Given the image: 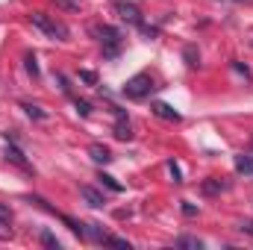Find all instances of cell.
I'll return each instance as SVG.
<instances>
[{"instance_id":"cell-4","label":"cell","mask_w":253,"mask_h":250,"mask_svg":"<svg viewBox=\"0 0 253 250\" xmlns=\"http://www.w3.org/2000/svg\"><path fill=\"white\" fill-rule=\"evenodd\" d=\"M115 12L124 18L126 24H132V27H141L144 21H141V9L135 6V3H126V0H118L115 3Z\"/></svg>"},{"instance_id":"cell-11","label":"cell","mask_w":253,"mask_h":250,"mask_svg":"<svg viewBox=\"0 0 253 250\" xmlns=\"http://www.w3.org/2000/svg\"><path fill=\"white\" fill-rule=\"evenodd\" d=\"M112 132H115V138H121V141H129V138H132V126H129V118H118Z\"/></svg>"},{"instance_id":"cell-7","label":"cell","mask_w":253,"mask_h":250,"mask_svg":"<svg viewBox=\"0 0 253 250\" xmlns=\"http://www.w3.org/2000/svg\"><path fill=\"white\" fill-rule=\"evenodd\" d=\"M150 109H153V115H156V118H162V121H180V118H183L171 103H162V100H159V103H153Z\"/></svg>"},{"instance_id":"cell-14","label":"cell","mask_w":253,"mask_h":250,"mask_svg":"<svg viewBox=\"0 0 253 250\" xmlns=\"http://www.w3.org/2000/svg\"><path fill=\"white\" fill-rule=\"evenodd\" d=\"M24 68H27V74H30L33 80H39V77H42V71H39V59H36V53H27V56H24Z\"/></svg>"},{"instance_id":"cell-3","label":"cell","mask_w":253,"mask_h":250,"mask_svg":"<svg viewBox=\"0 0 253 250\" xmlns=\"http://www.w3.org/2000/svg\"><path fill=\"white\" fill-rule=\"evenodd\" d=\"M156 85H153V77L150 74H135V77H129L124 83V97H129V100H144L150 91H153Z\"/></svg>"},{"instance_id":"cell-5","label":"cell","mask_w":253,"mask_h":250,"mask_svg":"<svg viewBox=\"0 0 253 250\" xmlns=\"http://www.w3.org/2000/svg\"><path fill=\"white\" fill-rule=\"evenodd\" d=\"M3 156L12 162V165H18V168H24V171H30V162H27V156H24V150L15 144V138H6V150H3Z\"/></svg>"},{"instance_id":"cell-1","label":"cell","mask_w":253,"mask_h":250,"mask_svg":"<svg viewBox=\"0 0 253 250\" xmlns=\"http://www.w3.org/2000/svg\"><path fill=\"white\" fill-rule=\"evenodd\" d=\"M91 36L103 44V56H106V59H115V56L121 53V42H124V33H121V30H115V27H109V24H94V27H91Z\"/></svg>"},{"instance_id":"cell-12","label":"cell","mask_w":253,"mask_h":250,"mask_svg":"<svg viewBox=\"0 0 253 250\" xmlns=\"http://www.w3.org/2000/svg\"><path fill=\"white\" fill-rule=\"evenodd\" d=\"M85 239L88 242H106V233H103V227H97V224H85Z\"/></svg>"},{"instance_id":"cell-25","label":"cell","mask_w":253,"mask_h":250,"mask_svg":"<svg viewBox=\"0 0 253 250\" xmlns=\"http://www.w3.org/2000/svg\"><path fill=\"white\" fill-rule=\"evenodd\" d=\"M0 221H3V224H12V209H9V203H0Z\"/></svg>"},{"instance_id":"cell-17","label":"cell","mask_w":253,"mask_h":250,"mask_svg":"<svg viewBox=\"0 0 253 250\" xmlns=\"http://www.w3.org/2000/svg\"><path fill=\"white\" fill-rule=\"evenodd\" d=\"M39 239H42V245H44V248H50V250H59V248H62V245H59V239H56L50 230H42V236H39Z\"/></svg>"},{"instance_id":"cell-10","label":"cell","mask_w":253,"mask_h":250,"mask_svg":"<svg viewBox=\"0 0 253 250\" xmlns=\"http://www.w3.org/2000/svg\"><path fill=\"white\" fill-rule=\"evenodd\" d=\"M236 171L245 174V177H253V153H242V156H236Z\"/></svg>"},{"instance_id":"cell-2","label":"cell","mask_w":253,"mask_h":250,"mask_svg":"<svg viewBox=\"0 0 253 250\" xmlns=\"http://www.w3.org/2000/svg\"><path fill=\"white\" fill-rule=\"evenodd\" d=\"M30 24H33V27H39V30H42L47 39H53V42H65V39L71 36L62 21H56V18L44 15V12H30Z\"/></svg>"},{"instance_id":"cell-22","label":"cell","mask_w":253,"mask_h":250,"mask_svg":"<svg viewBox=\"0 0 253 250\" xmlns=\"http://www.w3.org/2000/svg\"><path fill=\"white\" fill-rule=\"evenodd\" d=\"M186 59H189V68H197V65H200V53H197L191 44L186 47Z\"/></svg>"},{"instance_id":"cell-21","label":"cell","mask_w":253,"mask_h":250,"mask_svg":"<svg viewBox=\"0 0 253 250\" xmlns=\"http://www.w3.org/2000/svg\"><path fill=\"white\" fill-rule=\"evenodd\" d=\"M53 3L65 12H80V0H53Z\"/></svg>"},{"instance_id":"cell-16","label":"cell","mask_w":253,"mask_h":250,"mask_svg":"<svg viewBox=\"0 0 253 250\" xmlns=\"http://www.w3.org/2000/svg\"><path fill=\"white\" fill-rule=\"evenodd\" d=\"M97 180H100V186H106L109 191H115V194H121V191H124V186H121L115 177H109V174H103V171L97 174Z\"/></svg>"},{"instance_id":"cell-19","label":"cell","mask_w":253,"mask_h":250,"mask_svg":"<svg viewBox=\"0 0 253 250\" xmlns=\"http://www.w3.org/2000/svg\"><path fill=\"white\" fill-rule=\"evenodd\" d=\"M168 174H171V180H174V186H183V171H180V165L171 159L168 162Z\"/></svg>"},{"instance_id":"cell-15","label":"cell","mask_w":253,"mask_h":250,"mask_svg":"<svg viewBox=\"0 0 253 250\" xmlns=\"http://www.w3.org/2000/svg\"><path fill=\"white\" fill-rule=\"evenodd\" d=\"M21 109H24L33 121H44V118H47V112H44L42 106H36V103H21Z\"/></svg>"},{"instance_id":"cell-18","label":"cell","mask_w":253,"mask_h":250,"mask_svg":"<svg viewBox=\"0 0 253 250\" xmlns=\"http://www.w3.org/2000/svg\"><path fill=\"white\" fill-rule=\"evenodd\" d=\"M74 109H77L80 118H88V115H91V103H88V100H80V97H77V100H74Z\"/></svg>"},{"instance_id":"cell-13","label":"cell","mask_w":253,"mask_h":250,"mask_svg":"<svg viewBox=\"0 0 253 250\" xmlns=\"http://www.w3.org/2000/svg\"><path fill=\"white\" fill-rule=\"evenodd\" d=\"M174 245H177V248H183V250H200V248H203V242H200V239H194V236H180Z\"/></svg>"},{"instance_id":"cell-28","label":"cell","mask_w":253,"mask_h":250,"mask_svg":"<svg viewBox=\"0 0 253 250\" xmlns=\"http://www.w3.org/2000/svg\"><path fill=\"white\" fill-rule=\"evenodd\" d=\"M236 3H253V0H236Z\"/></svg>"},{"instance_id":"cell-8","label":"cell","mask_w":253,"mask_h":250,"mask_svg":"<svg viewBox=\"0 0 253 250\" xmlns=\"http://www.w3.org/2000/svg\"><path fill=\"white\" fill-rule=\"evenodd\" d=\"M88 156H91L97 165H109V162L115 159V156H112V150H109V147H103V144H91V147H88Z\"/></svg>"},{"instance_id":"cell-23","label":"cell","mask_w":253,"mask_h":250,"mask_svg":"<svg viewBox=\"0 0 253 250\" xmlns=\"http://www.w3.org/2000/svg\"><path fill=\"white\" fill-rule=\"evenodd\" d=\"M80 80H83L85 85H97V74H94V71H80Z\"/></svg>"},{"instance_id":"cell-20","label":"cell","mask_w":253,"mask_h":250,"mask_svg":"<svg viewBox=\"0 0 253 250\" xmlns=\"http://www.w3.org/2000/svg\"><path fill=\"white\" fill-rule=\"evenodd\" d=\"M103 245H109V248H121V250H129V248H132L126 239H118V236H106V242H103Z\"/></svg>"},{"instance_id":"cell-24","label":"cell","mask_w":253,"mask_h":250,"mask_svg":"<svg viewBox=\"0 0 253 250\" xmlns=\"http://www.w3.org/2000/svg\"><path fill=\"white\" fill-rule=\"evenodd\" d=\"M53 83H59V88H62L65 94H71V85H68V77L65 74H53Z\"/></svg>"},{"instance_id":"cell-27","label":"cell","mask_w":253,"mask_h":250,"mask_svg":"<svg viewBox=\"0 0 253 250\" xmlns=\"http://www.w3.org/2000/svg\"><path fill=\"white\" fill-rule=\"evenodd\" d=\"M183 212H186V215L191 218V215H197V206H191L189 200H183Z\"/></svg>"},{"instance_id":"cell-9","label":"cell","mask_w":253,"mask_h":250,"mask_svg":"<svg viewBox=\"0 0 253 250\" xmlns=\"http://www.w3.org/2000/svg\"><path fill=\"white\" fill-rule=\"evenodd\" d=\"M203 194H221V191H227L230 183H224V180H218V177H209V180H203Z\"/></svg>"},{"instance_id":"cell-6","label":"cell","mask_w":253,"mask_h":250,"mask_svg":"<svg viewBox=\"0 0 253 250\" xmlns=\"http://www.w3.org/2000/svg\"><path fill=\"white\" fill-rule=\"evenodd\" d=\"M80 194H83V200H85L88 206H94V209L106 206V197H103V194H100L94 186H80Z\"/></svg>"},{"instance_id":"cell-26","label":"cell","mask_w":253,"mask_h":250,"mask_svg":"<svg viewBox=\"0 0 253 250\" xmlns=\"http://www.w3.org/2000/svg\"><path fill=\"white\" fill-rule=\"evenodd\" d=\"M239 230H242V233H248V236H253V221H251V218L239 221Z\"/></svg>"}]
</instances>
